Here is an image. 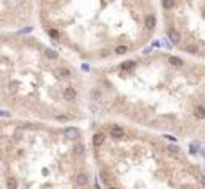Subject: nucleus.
I'll return each mask as SVG.
<instances>
[{
    "mask_svg": "<svg viewBox=\"0 0 205 189\" xmlns=\"http://www.w3.org/2000/svg\"><path fill=\"white\" fill-rule=\"evenodd\" d=\"M63 96H65L66 101H73V99H76L77 91H76V88H73V87H66L65 91H63Z\"/></svg>",
    "mask_w": 205,
    "mask_h": 189,
    "instance_id": "f257e3e1",
    "label": "nucleus"
},
{
    "mask_svg": "<svg viewBox=\"0 0 205 189\" xmlns=\"http://www.w3.org/2000/svg\"><path fill=\"white\" fill-rule=\"evenodd\" d=\"M65 136H66V139L73 140V139H79L81 132H79V129H76V128H68V129L65 131Z\"/></svg>",
    "mask_w": 205,
    "mask_h": 189,
    "instance_id": "f03ea898",
    "label": "nucleus"
},
{
    "mask_svg": "<svg viewBox=\"0 0 205 189\" xmlns=\"http://www.w3.org/2000/svg\"><path fill=\"white\" fill-rule=\"evenodd\" d=\"M109 132H111V137H114V139H122L123 137V129L120 126H112Z\"/></svg>",
    "mask_w": 205,
    "mask_h": 189,
    "instance_id": "7ed1b4c3",
    "label": "nucleus"
},
{
    "mask_svg": "<svg viewBox=\"0 0 205 189\" xmlns=\"http://www.w3.org/2000/svg\"><path fill=\"white\" fill-rule=\"evenodd\" d=\"M76 181H77L79 186H87L88 184V175L87 173H79L76 177Z\"/></svg>",
    "mask_w": 205,
    "mask_h": 189,
    "instance_id": "20e7f679",
    "label": "nucleus"
},
{
    "mask_svg": "<svg viewBox=\"0 0 205 189\" xmlns=\"http://www.w3.org/2000/svg\"><path fill=\"white\" fill-rule=\"evenodd\" d=\"M169 40H170L174 44H178V43H180V33H178L177 30H174V29L169 30Z\"/></svg>",
    "mask_w": 205,
    "mask_h": 189,
    "instance_id": "39448f33",
    "label": "nucleus"
},
{
    "mask_svg": "<svg viewBox=\"0 0 205 189\" xmlns=\"http://www.w3.org/2000/svg\"><path fill=\"white\" fill-rule=\"evenodd\" d=\"M104 142V136H103V132H96V134L93 136V145L95 147H99Z\"/></svg>",
    "mask_w": 205,
    "mask_h": 189,
    "instance_id": "423d86ee",
    "label": "nucleus"
},
{
    "mask_svg": "<svg viewBox=\"0 0 205 189\" xmlns=\"http://www.w3.org/2000/svg\"><path fill=\"white\" fill-rule=\"evenodd\" d=\"M84 151H85V147L81 145V144H77V145L73 147V153H74V156H82V155H84Z\"/></svg>",
    "mask_w": 205,
    "mask_h": 189,
    "instance_id": "0eeeda50",
    "label": "nucleus"
},
{
    "mask_svg": "<svg viewBox=\"0 0 205 189\" xmlns=\"http://www.w3.org/2000/svg\"><path fill=\"white\" fill-rule=\"evenodd\" d=\"M155 24H156V19H155L153 14L147 16V19H145V25H147V29H153Z\"/></svg>",
    "mask_w": 205,
    "mask_h": 189,
    "instance_id": "6e6552de",
    "label": "nucleus"
},
{
    "mask_svg": "<svg viewBox=\"0 0 205 189\" xmlns=\"http://www.w3.org/2000/svg\"><path fill=\"white\" fill-rule=\"evenodd\" d=\"M194 117L196 118H205V109L202 106H199V107L194 109Z\"/></svg>",
    "mask_w": 205,
    "mask_h": 189,
    "instance_id": "1a4fd4ad",
    "label": "nucleus"
},
{
    "mask_svg": "<svg viewBox=\"0 0 205 189\" xmlns=\"http://www.w3.org/2000/svg\"><path fill=\"white\" fill-rule=\"evenodd\" d=\"M44 55H46L47 58H51V60H57L58 58V54L55 52V50H52V49H46L44 50Z\"/></svg>",
    "mask_w": 205,
    "mask_h": 189,
    "instance_id": "9d476101",
    "label": "nucleus"
},
{
    "mask_svg": "<svg viewBox=\"0 0 205 189\" xmlns=\"http://www.w3.org/2000/svg\"><path fill=\"white\" fill-rule=\"evenodd\" d=\"M6 186L8 189H17V181H16V178L14 177H10L6 180Z\"/></svg>",
    "mask_w": 205,
    "mask_h": 189,
    "instance_id": "9b49d317",
    "label": "nucleus"
},
{
    "mask_svg": "<svg viewBox=\"0 0 205 189\" xmlns=\"http://www.w3.org/2000/svg\"><path fill=\"white\" fill-rule=\"evenodd\" d=\"M169 62H170V65H174V66H181L183 65V60H181L180 57H170Z\"/></svg>",
    "mask_w": 205,
    "mask_h": 189,
    "instance_id": "f8f14e48",
    "label": "nucleus"
},
{
    "mask_svg": "<svg viewBox=\"0 0 205 189\" xmlns=\"http://www.w3.org/2000/svg\"><path fill=\"white\" fill-rule=\"evenodd\" d=\"M57 74L62 77H71V71L68 70V68H60V70L57 71Z\"/></svg>",
    "mask_w": 205,
    "mask_h": 189,
    "instance_id": "ddd939ff",
    "label": "nucleus"
},
{
    "mask_svg": "<svg viewBox=\"0 0 205 189\" xmlns=\"http://www.w3.org/2000/svg\"><path fill=\"white\" fill-rule=\"evenodd\" d=\"M134 65H136V63L131 62V60H128V62H123V63H122V70H123V71H128V70H131V68H133Z\"/></svg>",
    "mask_w": 205,
    "mask_h": 189,
    "instance_id": "4468645a",
    "label": "nucleus"
},
{
    "mask_svg": "<svg viewBox=\"0 0 205 189\" xmlns=\"http://www.w3.org/2000/svg\"><path fill=\"white\" fill-rule=\"evenodd\" d=\"M115 52H117L118 55H122V54H126V52H128V47H126V46H118V47L115 49Z\"/></svg>",
    "mask_w": 205,
    "mask_h": 189,
    "instance_id": "2eb2a0df",
    "label": "nucleus"
},
{
    "mask_svg": "<svg viewBox=\"0 0 205 189\" xmlns=\"http://www.w3.org/2000/svg\"><path fill=\"white\" fill-rule=\"evenodd\" d=\"M185 50H186V52H189V54H196V52H197V47H196V46H186Z\"/></svg>",
    "mask_w": 205,
    "mask_h": 189,
    "instance_id": "dca6fc26",
    "label": "nucleus"
},
{
    "mask_svg": "<svg viewBox=\"0 0 205 189\" xmlns=\"http://www.w3.org/2000/svg\"><path fill=\"white\" fill-rule=\"evenodd\" d=\"M163 5H164V8H172L175 3H174V0H166V2H163Z\"/></svg>",
    "mask_w": 205,
    "mask_h": 189,
    "instance_id": "f3484780",
    "label": "nucleus"
},
{
    "mask_svg": "<svg viewBox=\"0 0 205 189\" xmlns=\"http://www.w3.org/2000/svg\"><path fill=\"white\" fill-rule=\"evenodd\" d=\"M57 120L58 121H68V120H71V117H68V115H57Z\"/></svg>",
    "mask_w": 205,
    "mask_h": 189,
    "instance_id": "a211bd4d",
    "label": "nucleus"
},
{
    "mask_svg": "<svg viewBox=\"0 0 205 189\" xmlns=\"http://www.w3.org/2000/svg\"><path fill=\"white\" fill-rule=\"evenodd\" d=\"M189 148H191V153H197V142H193Z\"/></svg>",
    "mask_w": 205,
    "mask_h": 189,
    "instance_id": "6ab92c4d",
    "label": "nucleus"
},
{
    "mask_svg": "<svg viewBox=\"0 0 205 189\" xmlns=\"http://www.w3.org/2000/svg\"><path fill=\"white\" fill-rule=\"evenodd\" d=\"M49 35H51L52 38H58V32H57V30H52V29H51V30H49Z\"/></svg>",
    "mask_w": 205,
    "mask_h": 189,
    "instance_id": "aec40b11",
    "label": "nucleus"
},
{
    "mask_svg": "<svg viewBox=\"0 0 205 189\" xmlns=\"http://www.w3.org/2000/svg\"><path fill=\"white\" fill-rule=\"evenodd\" d=\"M29 32H32V27H27V29H22V30L19 32V35H22V33H29Z\"/></svg>",
    "mask_w": 205,
    "mask_h": 189,
    "instance_id": "412c9836",
    "label": "nucleus"
},
{
    "mask_svg": "<svg viewBox=\"0 0 205 189\" xmlns=\"http://www.w3.org/2000/svg\"><path fill=\"white\" fill-rule=\"evenodd\" d=\"M0 115H2V117H10V112H5V110H0Z\"/></svg>",
    "mask_w": 205,
    "mask_h": 189,
    "instance_id": "4be33fe9",
    "label": "nucleus"
},
{
    "mask_svg": "<svg viewBox=\"0 0 205 189\" xmlns=\"http://www.w3.org/2000/svg\"><path fill=\"white\" fill-rule=\"evenodd\" d=\"M16 87H17V84H16V82H13V84H11V90L16 91Z\"/></svg>",
    "mask_w": 205,
    "mask_h": 189,
    "instance_id": "5701e85b",
    "label": "nucleus"
},
{
    "mask_svg": "<svg viewBox=\"0 0 205 189\" xmlns=\"http://www.w3.org/2000/svg\"><path fill=\"white\" fill-rule=\"evenodd\" d=\"M200 183H202L204 186H205V175H202V177H200Z\"/></svg>",
    "mask_w": 205,
    "mask_h": 189,
    "instance_id": "b1692460",
    "label": "nucleus"
},
{
    "mask_svg": "<svg viewBox=\"0 0 205 189\" xmlns=\"http://www.w3.org/2000/svg\"><path fill=\"white\" fill-rule=\"evenodd\" d=\"M170 151H174V153H177V151H178V148H177V147H170Z\"/></svg>",
    "mask_w": 205,
    "mask_h": 189,
    "instance_id": "393cba45",
    "label": "nucleus"
},
{
    "mask_svg": "<svg viewBox=\"0 0 205 189\" xmlns=\"http://www.w3.org/2000/svg\"><path fill=\"white\" fill-rule=\"evenodd\" d=\"M166 139H169V140H174V142L177 140V139H175V137H172V136H166Z\"/></svg>",
    "mask_w": 205,
    "mask_h": 189,
    "instance_id": "a878e982",
    "label": "nucleus"
},
{
    "mask_svg": "<svg viewBox=\"0 0 205 189\" xmlns=\"http://www.w3.org/2000/svg\"><path fill=\"white\" fill-rule=\"evenodd\" d=\"M111 189H117V188H111Z\"/></svg>",
    "mask_w": 205,
    "mask_h": 189,
    "instance_id": "bb28decb",
    "label": "nucleus"
},
{
    "mask_svg": "<svg viewBox=\"0 0 205 189\" xmlns=\"http://www.w3.org/2000/svg\"><path fill=\"white\" fill-rule=\"evenodd\" d=\"M204 155H205V151H204Z\"/></svg>",
    "mask_w": 205,
    "mask_h": 189,
    "instance_id": "cd10ccee",
    "label": "nucleus"
}]
</instances>
